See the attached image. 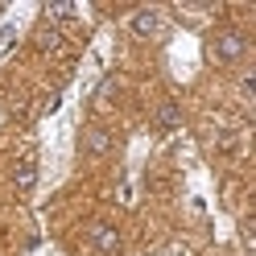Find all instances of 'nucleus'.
Instances as JSON below:
<instances>
[{"label":"nucleus","instance_id":"1","mask_svg":"<svg viewBox=\"0 0 256 256\" xmlns=\"http://www.w3.org/2000/svg\"><path fill=\"white\" fill-rule=\"evenodd\" d=\"M244 54H248V42L240 38V34H232V29H228V34H219V38L211 42V58L223 62V66H228V62H240Z\"/></svg>","mask_w":256,"mask_h":256},{"label":"nucleus","instance_id":"8","mask_svg":"<svg viewBox=\"0 0 256 256\" xmlns=\"http://www.w3.org/2000/svg\"><path fill=\"white\" fill-rule=\"evenodd\" d=\"M87 149H91V153H104V149H108V136H104V132H91V136H87Z\"/></svg>","mask_w":256,"mask_h":256},{"label":"nucleus","instance_id":"2","mask_svg":"<svg viewBox=\"0 0 256 256\" xmlns=\"http://www.w3.org/2000/svg\"><path fill=\"white\" fill-rule=\"evenodd\" d=\"M128 29H132V38H162L166 34V17L157 8H136Z\"/></svg>","mask_w":256,"mask_h":256},{"label":"nucleus","instance_id":"4","mask_svg":"<svg viewBox=\"0 0 256 256\" xmlns=\"http://www.w3.org/2000/svg\"><path fill=\"white\" fill-rule=\"evenodd\" d=\"M12 186L17 190H34L38 186V157H21L12 166Z\"/></svg>","mask_w":256,"mask_h":256},{"label":"nucleus","instance_id":"9","mask_svg":"<svg viewBox=\"0 0 256 256\" xmlns=\"http://www.w3.org/2000/svg\"><path fill=\"white\" fill-rule=\"evenodd\" d=\"M0 46H4V50L12 46V25H4V29H0Z\"/></svg>","mask_w":256,"mask_h":256},{"label":"nucleus","instance_id":"5","mask_svg":"<svg viewBox=\"0 0 256 256\" xmlns=\"http://www.w3.org/2000/svg\"><path fill=\"white\" fill-rule=\"evenodd\" d=\"M178 124H182L178 104H162V108H157V128H162V132H174Z\"/></svg>","mask_w":256,"mask_h":256},{"label":"nucleus","instance_id":"7","mask_svg":"<svg viewBox=\"0 0 256 256\" xmlns=\"http://www.w3.org/2000/svg\"><path fill=\"white\" fill-rule=\"evenodd\" d=\"M38 50H42V54H50V50H62V38H58V29H54V25L38 34Z\"/></svg>","mask_w":256,"mask_h":256},{"label":"nucleus","instance_id":"3","mask_svg":"<svg viewBox=\"0 0 256 256\" xmlns=\"http://www.w3.org/2000/svg\"><path fill=\"white\" fill-rule=\"evenodd\" d=\"M91 248L100 252V256H112L120 248V232H116V223H91Z\"/></svg>","mask_w":256,"mask_h":256},{"label":"nucleus","instance_id":"6","mask_svg":"<svg viewBox=\"0 0 256 256\" xmlns=\"http://www.w3.org/2000/svg\"><path fill=\"white\" fill-rule=\"evenodd\" d=\"M74 4H70V0H54V4H46V17H50V21H70L74 17Z\"/></svg>","mask_w":256,"mask_h":256}]
</instances>
